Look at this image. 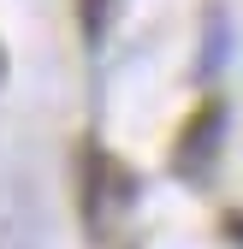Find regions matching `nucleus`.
Returning a JSON list of instances; mask_svg holds the SVG:
<instances>
[{
  "label": "nucleus",
  "mask_w": 243,
  "mask_h": 249,
  "mask_svg": "<svg viewBox=\"0 0 243 249\" xmlns=\"http://www.w3.org/2000/svg\"><path fill=\"white\" fill-rule=\"evenodd\" d=\"M0 77H6V59H0Z\"/></svg>",
  "instance_id": "obj_3"
},
{
  "label": "nucleus",
  "mask_w": 243,
  "mask_h": 249,
  "mask_svg": "<svg viewBox=\"0 0 243 249\" xmlns=\"http://www.w3.org/2000/svg\"><path fill=\"white\" fill-rule=\"evenodd\" d=\"M220 131H226V107L220 101H202L190 113V124L178 131V154H172V166L184 172V178H202L208 160L220 154Z\"/></svg>",
  "instance_id": "obj_1"
},
{
  "label": "nucleus",
  "mask_w": 243,
  "mask_h": 249,
  "mask_svg": "<svg viewBox=\"0 0 243 249\" xmlns=\"http://www.w3.org/2000/svg\"><path fill=\"white\" fill-rule=\"evenodd\" d=\"M107 6H113V0H83V30H89V42H101V30H107Z\"/></svg>",
  "instance_id": "obj_2"
}]
</instances>
